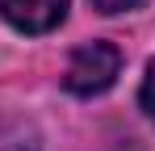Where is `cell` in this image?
Wrapping results in <instances>:
<instances>
[{
	"label": "cell",
	"instance_id": "1",
	"mask_svg": "<svg viewBox=\"0 0 155 151\" xmlns=\"http://www.w3.org/2000/svg\"><path fill=\"white\" fill-rule=\"evenodd\" d=\"M122 76V50L113 42H84L67 63V92L76 97H101L105 88H113V80Z\"/></svg>",
	"mask_w": 155,
	"mask_h": 151
},
{
	"label": "cell",
	"instance_id": "2",
	"mask_svg": "<svg viewBox=\"0 0 155 151\" xmlns=\"http://www.w3.org/2000/svg\"><path fill=\"white\" fill-rule=\"evenodd\" d=\"M0 17L21 34H51L67 17V0H0Z\"/></svg>",
	"mask_w": 155,
	"mask_h": 151
},
{
	"label": "cell",
	"instance_id": "3",
	"mask_svg": "<svg viewBox=\"0 0 155 151\" xmlns=\"http://www.w3.org/2000/svg\"><path fill=\"white\" fill-rule=\"evenodd\" d=\"M138 101H143V109L155 118V59L147 63V76H143V88H138Z\"/></svg>",
	"mask_w": 155,
	"mask_h": 151
},
{
	"label": "cell",
	"instance_id": "4",
	"mask_svg": "<svg viewBox=\"0 0 155 151\" xmlns=\"http://www.w3.org/2000/svg\"><path fill=\"white\" fill-rule=\"evenodd\" d=\"M143 0H92V8L105 13V17H113V13H130V8H138Z\"/></svg>",
	"mask_w": 155,
	"mask_h": 151
}]
</instances>
